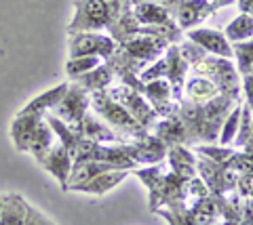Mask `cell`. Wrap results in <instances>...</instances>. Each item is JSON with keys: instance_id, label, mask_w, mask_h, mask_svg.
I'll list each match as a JSON object with an SVG mask.
<instances>
[{"instance_id": "cell-1", "label": "cell", "mask_w": 253, "mask_h": 225, "mask_svg": "<svg viewBox=\"0 0 253 225\" xmlns=\"http://www.w3.org/2000/svg\"><path fill=\"white\" fill-rule=\"evenodd\" d=\"M66 91H68V84H57V87L49 89L46 93H42V95L34 97L15 116V120L11 124V137H13V143L17 147V152H28L30 139L34 135L36 127L44 120V114L59 101Z\"/></svg>"}, {"instance_id": "cell-2", "label": "cell", "mask_w": 253, "mask_h": 225, "mask_svg": "<svg viewBox=\"0 0 253 225\" xmlns=\"http://www.w3.org/2000/svg\"><path fill=\"white\" fill-rule=\"evenodd\" d=\"M91 107L106 120V124L110 129H114L116 133L123 135L125 139L131 137L133 141H135V139H141V137L148 135V130L141 127L121 103L114 101L106 91H93L91 93Z\"/></svg>"}, {"instance_id": "cell-3", "label": "cell", "mask_w": 253, "mask_h": 225, "mask_svg": "<svg viewBox=\"0 0 253 225\" xmlns=\"http://www.w3.org/2000/svg\"><path fill=\"white\" fill-rule=\"evenodd\" d=\"M188 61L184 55L179 53L177 44H171L167 51L165 59H156L152 67H148L141 72V82L148 80H156V78H165L171 84V93H173V101L179 103L181 101V91H184V82H186V72H188Z\"/></svg>"}, {"instance_id": "cell-4", "label": "cell", "mask_w": 253, "mask_h": 225, "mask_svg": "<svg viewBox=\"0 0 253 225\" xmlns=\"http://www.w3.org/2000/svg\"><path fill=\"white\" fill-rule=\"evenodd\" d=\"M89 105H91V93L83 89L78 82H72V84H68V91L63 93V97L51 107L49 114L57 116L63 124H68L70 129L78 130L83 118L86 116Z\"/></svg>"}, {"instance_id": "cell-5", "label": "cell", "mask_w": 253, "mask_h": 225, "mask_svg": "<svg viewBox=\"0 0 253 225\" xmlns=\"http://www.w3.org/2000/svg\"><path fill=\"white\" fill-rule=\"evenodd\" d=\"M106 93L114 99V101L121 103L125 110L129 112L146 130L152 129L154 124L158 122V118H161V116L154 112V107L148 103V99L141 95V93L135 87H131V84H123L121 82L118 87H112V89L106 91Z\"/></svg>"}, {"instance_id": "cell-6", "label": "cell", "mask_w": 253, "mask_h": 225, "mask_svg": "<svg viewBox=\"0 0 253 225\" xmlns=\"http://www.w3.org/2000/svg\"><path fill=\"white\" fill-rule=\"evenodd\" d=\"M76 15L72 23L68 26L70 34L78 32H91V30L110 28V11L104 0H76Z\"/></svg>"}, {"instance_id": "cell-7", "label": "cell", "mask_w": 253, "mask_h": 225, "mask_svg": "<svg viewBox=\"0 0 253 225\" xmlns=\"http://www.w3.org/2000/svg\"><path fill=\"white\" fill-rule=\"evenodd\" d=\"M230 2L232 0H217V2L215 0L213 2H209V0H179L169 11H173V15H175L179 30H192L201 21L207 19L215 9H219L224 4H230Z\"/></svg>"}, {"instance_id": "cell-8", "label": "cell", "mask_w": 253, "mask_h": 225, "mask_svg": "<svg viewBox=\"0 0 253 225\" xmlns=\"http://www.w3.org/2000/svg\"><path fill=\"white\" fill-rule=\"evenodd\" d=\"M131 13H133V17H135V21L139 23V26L165 30V32H169V34L179 38V28H177V23H173L169 9L165 4L152 2V0H141V2L133 4Z\"/></svg>"}, {"instance_id": "cell-9", "label": "cell", "mask_w": 253, "mask_h": 225, "mask_svg": "<svg viewBox=\"0 0 253 225\" xmlns=\"http://www.w3.org/2000/svg\"><path fill=\"white\" fill-rule=\"evenodd\" d=\"M116 51V40L101 34L91 32H78L70 34V57H83V55H97L101 59H110Z\"/></svg>"}, {"instance_id": "cell-10", "label": "cell", "mask_w": 253, "mask_h": 225, "mask_svg": "<svg viewBox=\"0 0 253 225\" xmlns=\"http://www.w3.org/2000/svg\"><path fill=\"white\" fill-rule=\"evenodd\" d=\"M139 93L148 99V103L154 107V112L161 118H167L175 112L177 103L173 101V93H171V84L165 78H156V80H148L146 84L141 82Z\"/></svg>"}, {"instance_id": "cell-11", "label": "cell", "mask_w": 253, "mask_h": 225, "mask_svg": "<svg viewBox=\"0 0 253 225\" xmlns=\"http://www.w3.org/2000/svg\"><path fill=\"white\" fill-rule=\"evenodd\" d=\"M188 40L194 42L196 46H201L205 53L215 57H224L230 59L234 57L232 53V44L226 40V36L219 30H209V28H192L188 32Z\"/></svg>"}, {"instance_id": "cell-12", "label": "cell", "mask_w": 253, "mask_h": 225, "mask_svg": "<svg viewBox=\"0 0 253 225\" xmlns=\"http://www.w3.org/2000/svg\"><path fill=\"white\" fill-rule=\"evenodd\" d=\"M41 164H42V168H46L55 179L59 181L61 190L66 192V183H68L70 170H72V158H70V152L66 150V145H63L59 139L51 145V150L44 154Z\"/></svg>"}, {"instance_id": "cell-13", "label": "cell", "mask_w": 253, "mask_h": 225, "mask_svg": "<svg viewBox=\"0 0 253 225\" xmlns=\"http://www.w3.org/2000/svg\"><path fill=\"white\" fill-rule=\"evenodd\" d=\"M76 133H81L83 137L91 139V141H97V143H126V139L123 135H118L114 129H110L108 124L99 122L97 118H93L89 114L83 118Z\"/></svg>"}, {"instance_id": "cell-14", "label": "cell", "mask_w": 253, "mask_h": 225, "mask_svg": "<svg viewBox=\"0 0 253 225\" xmlns=\"http://www.w3.org/2000/svg\"><path fill=\"white\" fill-rule=\"evenodd\" d=\"M184 93H186V99L192 103H205L209 99L217 97L219 93H224L215 82L207 76H201V74H194L192 78H188L184 82Z\"/></svg>"}, {"instance_id": "cell-15", "label": "cell", "mask_w": 253, "mask_h": 225, "mask_svg": "<svg viewBox=\"0 0 253 225\" xmlns=\"http://www.w3.org/2000/svg\"><path fill=\"white\" fill-rule=\"evenodd\" d=\"M131 170H106V173L95 175L93 179L84 181L83 185H78L74 192H83V193H93V196H104L106 192L116 188L123 179L129 177Z\"/></svg>"}, {"instance_id": "cell-16", "label": "cell", "mask_w": 253, "mask_h": 225, "mask_svg": "<svg viewBox=\"0 0 253 225\" xmlns=\"http://www.w3.org/2000/svg\"><path fill=\"white\" fill-rule=\"evenodd\" d=\"M28 208L30 204L19 193H6L0 206V225H23L28 219Z\"/></svg>"}, {"instance_id": "cell-17", "label": "cell", "mask_w": 253, "mask_h": 225, "mask_svg": "<svg viewBox=\"0 0 253 225\" xmlns=\"http://www.w3.org/2000/svg\"><path fill=\"white\" fill-rule=\"evenodd\" d=\"M112 78H114V69L110 67V64H99L91 72L78 76L74 82H78L83 89L93 93V91H106L110 87V82H112Z\"/></svg>"}, {"instance_id": "cell-18", "label": "cell", "mask_w": 253, "mask_h": 225, "mask_svg": "<svg viewBox=\"0 0 253 225\" xmlns=\"http://www.w3.org/2000/svg\"><path fill=\"white\" fill-rule=\"evenodd\" d=\"M53 143H55V133H53V129L49 127V122L42 120V122L36 127L34 135H32V139H30L28 152H30L38 162H41V160L44 158V154L51 150Z\"/></svg>"}, {"instance_id": "cell-19", "label": "cell", "mask_w": 253, "mask_h": 225, "mask_svg": "<svg viewBox=\"0 0 253 225\" xmlns=\"http://www.w3.org/2000/svg\"><path fill=\"white\" fill-rule=\"evenodd\" d=\"M226 40L228 42H245V40H251L253 38V15L247 13H241L232 23L226 26Z\"/></svg>"}, {"instance_id": "cell-20", "label": "cell", "mask_w": 253, "mask_h": 225, "mask_svg": "<svg viewBox=\"0 0 253 225\" xmlns=\"http://www.w3.org/2000/svg\"><path fill=\"white\" fill-rule=\"evenodd\" d=\"M241 110H243V105H241V103H236V105H234V110H232V114H228V116H226V120H224V124H221V130H219V143L224 145V147L232 145L236 133H239V127H241Z\"/></svg>"}, {"instance_id": "cell-21", "label": "cell", "mask_w": 253, "mask_h": 225, "mask_svg": "<svg viewBox=\"0 0 253 225\" xmlns=\"http://www.w3.org/2000/svg\"><path fill=\"white\" fill-rule=\"evenodd\" d=\"M232 53L239 59V74L247 76L253 74V38L245 42H234L232 44Z\"/></svg>"}, {"instance_id": "cell-22", "label": "cell", "mask_w": 253, "mask_h": 225, "mask_svg": "<svg viewBox=\"0 0 253 225\" xmlns=\"http://www.w3.org/2000/svg\"><path fill=\"white\" fill-rule=\"evenodd\" d=\"M99 64H101V57H97V55L70 57L66 69H68V76H70V78L76 80L78 76H83V74H86V72H91V69H95Z\"/></svg>"}, {"instance_id": "cell-23", "label": "cell", "mask_w": 253, "mask_h": 225, "mask_svg": "<svg viewBox=\"0 0 253 225\" xmlns=\"http://www.w3.org/2000/svg\"><path fill=\"white\" fill-rule=\"evenodd\" d=\"M23 225H55V223L46 215H42L41 211H36L34 206H30L28 208V219H26Z\"/></svg>"}, {"instance_id": "cell-24", "label": "cell", "mask_w": 253, "mask_h": 225, "mask_svg": "<svg viewBox=\"0 0 253 225\" xmlns=\"http://www.w3.org/2000/svg\"><path fill=\"white\" fill-rule=\"evenodd\" d=\"M243 89H245V97H247V107L253 112V74L243 76Z\"/></svg>"}, {"instance_id": "cell-25", "label": "cell", "mask_w": 253, "mask_h": 225, "mask_svg": "<svg viewBox=\"0 0 253 225\" xmlns=\"http://www.w3.org/2000/svg\"><path fill=\"white\" fill-rule=\"evenodd\" d=\"M239 6H241L243 13L253 15V0H239Z\"/></svg>"}, {"instance_id": "cell-26", "label": "cell", "mask_w": 253, "mask_h": 225, "mask_svg": "<svg viewBox=\"0 0 253 225\" xmlns=\"http://www.w3.org/2000/svg\"><path fill=\"white\" fill-rule=\"evenodd\" d=\"M0 206H2V196H0Z\"/></svg>"}, {"instance_id": "cell-27", "label": "cell", "mask_w": 253, "mask_h": 225, "mask_svg": "<svg viewBox=\"0 0 253 225\" xmlns=\"http://www.w3.org/2000/svg\"><path fill=\"white\" fill-rule=\"evenodd\" d=\"M211 2H213V0H211Z\"/></svg>"}]
</instances>
